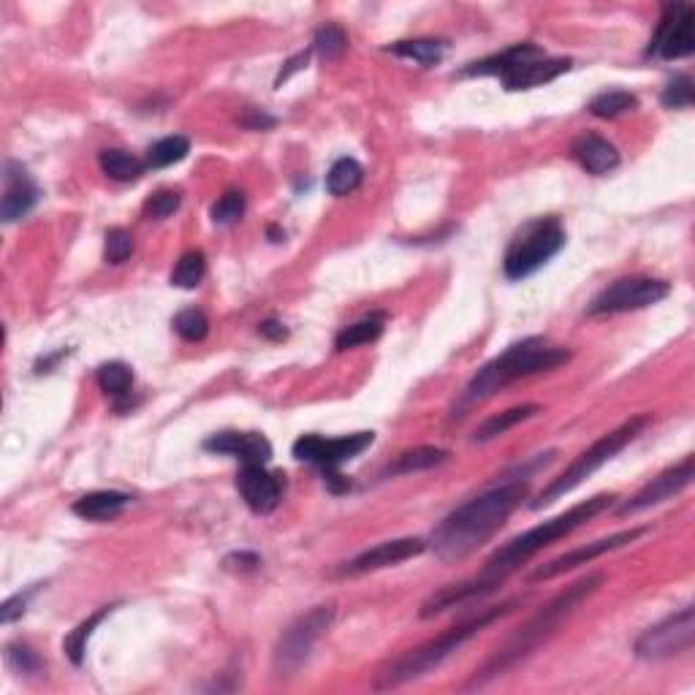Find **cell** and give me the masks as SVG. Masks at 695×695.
Wrapping results in <instances>:
<instances>
[{"mask_svg":"<svg viewBox=\"0 0 695 695\" xmlns=\"http://www.w3.org/2000/svg\"><path fill=\"white\" fill-rule=\"evenodd\" d=\"M660 101H663L666 109H687V106H693V79L687 77V74L674 77L666 85V90H663Z\"/></svg>","mask_w":695,"mask_h":695,"instance_id":"obj_37","label":"cell"},{"mask_svg":"<svg viewBox=\"0 0 695 695\" xmlns=\"http://www.w3.org/2000/svg\"><path fill=\"white\" fill-rule=\"evenodd\" d=\"M571 155L587 174H609L619 166L617 147L598 134H581L571 144Z\"/></svg>","mask_w":695,"mask_h":695,"instance_id":"obj_20","label":"cell"},{"mask_svg":"<svg viewBox=\"0 0 695 695\" xmlns=\"http://www.w3.org/2000/svg\"><path fill=\"white\" fill-rule=\"evenodd\" d=\"M180 204L182 196L177 191H158L144 201V215L153 220H166L180 210Z\"/></svg>","mask_w":695,"mask_h":695,"instance_id":"obj_38","label":"cell"},{"mask_svg":"<svg viewBox=\"0 0 695 695\" xmlns=\"http://www.w3.org/2000/svg\"><path fill=\"white\" fill-rule=\"evenodd\" d=\"M313 49L324 63H334V60H340L348 52V33L340 25L326 22V25L315 30Z\"/></svg>","mask_w":695,"mask_h":695,"instance_id":"obj_32","label":"cell"},{"mask_svg":"<svg viewBox=\"0 0 695 695\" xmlns=\"http://www.w3.org/2000/svg\"><path fill=\"white\" fill-rule=\"evenodd\" d=\"M603 581H606V573H587V576H581L579 581H573L571 587H565L560 595H554L546 606H541V609L535 611L533 617L527 619L522 628H516L514 633L505 638L503 644L492 652V657L486 660L484 666L478 668L476 674H473V679L465 685L467 690L489 685L492 679L508 674L511 668L524 663L527 657L533 655L535 649L541 647L543 641H549V638L557 633V628H560L565 619L571 617L573 611L579 609L584 600L590 598V595H595V592L603 587Z\"/></svg>","mask_w":695,"mask_h":695,"instance_id":"obj_2","label":"cell"},{"mask_svg":"<svg viewBox=\"0 0 695 695\" xmlns=\"http://www.w3.org/2000/svg\"><path fill=\"white\" fill-rule=\"evenodd\" d=\"M204 275H207V258H204V253L201 250H188L177 261V267L172 269V286L191 291V288H196L204 280Z\"/></svg>","mask_w":695,"mask_h":695,"instance_id":"obj_33","label":"cell"},{"mask_svg":"<svg viewBox=\"0 0 695 695\" xmlns=\"http://www.w3.org/2000/svg\"><path fill=\"white\" fill-rule=\"evenodd\" d=\"M383 334V315H367L362 321H353L345 329H340V334L334 337V348L337 351H351V348H359V345L375 343Z\"/></svg>","mask_w":695,"mask_h":695,"instance_id":"obj_26","label":"cell"},{"mask_svg":"<svg viewBox=\"0 0 695 695\" xmlns=\"http://www.w3.org/2000/svg\"><path fill=\"white\" fill-rule=\"evenodd\" d=\"M128 505H131V495L115 492V489H101V492H87L79 497L71 511L87 522H109L123 514Z\"/></svg>","mask_w":695,"mask_h":695,"instance_id":"obj_21","label":"cell"},{"mask_svg":"<svg viewBox=\"0 0 695 695\" xmlns=\"http://www.w3.org/2000/svg\"><path fill=\"white\" fill-rule=\"evenodd\" d=\"M671 294V286L657 277H622L609 288H603L587 307L590 315H622L644 310L663 302Z\"/></svg>","mask_w":695,"mask_h":695,"instance_id":"obj_11","label":"cell"},{"mask_svg":"<svg viewBox=\"0 0 695 695\" xmlns=\"http://www.w3.org/2000/svg\"><path fill=\"white\" fill-rule=\"evenodd\" d=\"M6 660L11 663V668H17V671H22V674H39L41 668H44L41 657L36 655L25 641H14V644H9V647H6Z\"/></svg>","mask_w":695,"mask_h":695,"instance_id":"obj_39","label":"cell"},{"mask_svg":"<svg viewBox=\"0 0 695 695\" xmlns=\"http://www.w3.org/2000/svg\"><path fill=\"white\" fill-rule=\"evenodd\" d=\"M98 386L112 400H128L134 389V372L123 362H106L98 367Z\"/></svg>","mask_w":695,"mask_h":695,"instance_id":"obj_29","label":"cell"},{"mask_svg":"<svg viewBox=\"0 0 695 695\" xmlns=\"http://www.w3.org/2000/svg\"><path fill=\"white\" fill-rule=\"evenodd\" d=\"M565 248V229L557 218H535L516 231L505 250L503 272L508 280H524L546 267Z\"/></svg>","mask_w":695,"mask_h":695,"instance_id":"obj_8","label":"cell"},{"mask_svg":"<svg viewBox=\"0 0 695 695\" xmlns=\"http://www.w3.org/2000/svg\"><path fill=\"white\" fill-rule=\"evenodd\" d=\"M239 123L250 128V131H261V128H272L275 125V117L264 115V112H250L248 117H242Z\"/></svg>","mask_w":695,"mask_h":695,"instance_id":"obj_42","label":"cell"},{"mask_svg":"<svg viewBox=\"0 0 695 695\" xmlns=\"http://www.w3.org/2000/svg\"><path fill=\"white\" fill-rule=\"evenodd\" d=\"M307 58H310V52H302V55H296L294 60H288L286 68H283V71H280V77H277V85H280V82H286V79L291 77L294 71H299V68H305Z\"/></svg>","mask_w":695,"mask_h":695,"instance_id":"obj_44","label":"cell"},{"mask_svg":"<svg viewBox=\"0 0 695 695\" xmlns=\"http://www.w3.org/2000/svg\"><path fill=\"white\" fill-rule=\"evenodd\" d=\"M237 489L253 514H272L280 503L283 486L264 465H245L237 476Z\"/></svg>","mask_w":695,"mask_h":695,"instance_id":"obj_18","label":"cell"},{"mask_svg":"<svg viewBox=\"0 0 695 695\" xmlns=\"http://www.w3.org/2000/svg\"><path fill=\"white\" fill-rule=\"evenodd\" d=\"M541 410H543L541 405H535V402H524V405L503 410V413H497V416H492V419H486L484 424L473 432V440H476V443H486V440L500 438V435H505L508 429H514L516 424H522V421L538 416Z\"/></svg>","mask_w":695,"mask_h":695,"instance_id":"obj_23","label":"cell"},{"mask_svg":"<svg viewBox=\"0 0 695 695\" xmlns=\"http://www.w3.org/2000/svg\"><path fill=\"white\" fill-rule=\"evenodd\" d=\"M98 163H101V172L117 182H136L147 169V163L123 153V150H104L98 155Z\"/></svg>","mask_w":695,"mask_h":695,"instance_id":"obj_28","label":"cell"},{"mask_svg":"<svg viewBox=\"0 0 695 695\" xmlns=\"http://www.w3.org/2000/svg\"><path fill=\"white\" fill-rule=\"evenodd\" d=\"M421 552H427V541L424 538H397V541H383L378 546H372L367 552L356 554L351 562H345L340 573L343 576H362V573L383 571L391 565H400L405 560L419 557Z\"/></svg>","mask_w":695,"mask_h":695,"instance_id":"obj_16","label":"cell"},{"mask_svg":"<svg viewBox=\"0 0 695 695\" xmlns=\"http://www.w3.org/2000/svg\"><path fill=\"white\" fill-rule=\"evenodd\" d=\"M33 592H36V587H30V590H25V592H17L14 598L6 600V603H3V609H0V619L9 625V622H14L17 617H22V614L28 611V600Z\"/></svg>","mask_w":695,"mask_h":695,"instance_id":"obj_40","label":"cell"},{"mask_svg":"<svg viewBox=\"0 0 695 695\" xmlns=\"http://www.w3.org/2000/svg\"><path fill=\"white\" fill-rule=\"evenodd\" d=\"M568 359H571L568 348L552 345L549 340H543V337H527L522 343L508 345L500 356H495L492 362H486L470 378L465 394H462V402H459V410L495 397L497 391H503L505 386L522 381V378H530V375H538V372L557 370Z\"/></svg>","mask_w":695,"mask_h":695,"instance_id":"obj_5","label":"cell"},{"mask_svg":"<svg viewBox=\"0 0 695 695\" xmlns=\"http://www.w3.org/2000/svg\"><path fill=\"white\" fill-rule=\"evenodd\" d=\"M131 253H134V237H131V231L120 229V226L106 231L104 258L109 264H123V261L131 258Z\"/></svg>","mask_w":695,"mask_h":695,"instance_id":"obj_36","label":"cell"},{"mask_svg":"<svg viewBox=\"0 0 695 695\" xmlns=\"http://www.w3.org/2000/svg\"><path fill=\"white\" fill-rule=\"evenodd\" d=\"M617 500V495H595L584 503L573 505L565 514L554 516V519H546L538 527H530L527 533L516 535L511 541L505 543L503 549H497L486 565L481 568V573H476V579L484 584L486 590L495 592L500 584H503L511 573H516L522 568L524 562L535 557L538 552H543L546 546H552L554 541H560L565 535H571L573 530H579L581 524L590 522L598 514H603L606 508H611V503Z\"/></svg>","mask_w":695,"mask_h":695,"instance_id":"obj_3","label":"cell"},{"mask_svg":"<svg viewBox=\"0 0 695 695\" xmlns=\"http://www.w3.org/2000/svg\"><path fill=\"white\" fill-rule=\"evenodd\" d=\"M695 11L690 3H668L663 6L660 22L652 41H649L647 55L660 60H682L690 58L695 52Z\"/></svg>","mask_w":695,"mask_h":695,"instance_id":"obj_12","label":"cell"},{"mask_svg":"<svg viewBox=\"0 0 695 695\" xmlns=\"http://www.w3.org/2000/svg\"><path fill=\"white\" fill-rule=\"evenodd\" d=\"M188 153H191V142H188L185 136H163V139H158L155 144H150L144 163H147L150 169H166V166L180 163Z\"/></svg>","mask_w":695,"mask_h":695,"instance_id":"obj_31","label":"cell"},{"mask_svg":"<svg viewBox=\"0 0 695 695\" xmlns=\"http://www.w3.org/2000/svg\"><path fill=\"white\" fill-rule=\"evenodd\" d=\"M641 535H647V527H630V530L614 533V535H609V538H598V541L584 543V546L573 549V552H565V554H560V557H554V560L538 565V568L530 573V581L557 579V576L573 571V568L590 565L592 560H598V557H603V554L617 552V549L628 546V543H636Z\"/></svg>","mask_w":695,"mask_h":695,"instance_id":"obj_14","label":"cell"},{"mask_svg":"<svg viewBox=\"0 0 695 695\" xmlns=\"http://www.w3.org/2000/svg\"><path fill=\"white\" fill-rule=\"evenodd\" d=\"M39 196V185L33 182L28 169L17 161H6V166H3V199H0L3 223L25 218L39 204Z\"/></svg>","mask_w":695,"mask_h":695,"instance_id":"obj_17","label":"cell"},{"mask_svg":"<svg viewBox=\"0 0 695 695\" xmlns=\"http://www.w3.org/2000/svg\"><path fill=\"white\" fill-rule=\"evenodd\" d=\"M386 52L397 55V58L413 60V63L429 68V66H438L440 60H443V55H446V41H440V39L397 41V44L386 47Z\"/></svg>","mask_w":695,"mask_h":695,"instance_id":"obj_24","label":"cell"},{"mask_svg":"<svg viewBox=\"0 0 695 695\" xmlns=\"http://www.w3.org/2000/svg\"><path fill=\"white\" fill-rule=\"evenodd\" d=\"M172 326L174 332L180 334L182 340H188V343H201L210 334V318L201 313V310H196V307L180 310V313L174 315Z\"/></svg>","mask_w":695,"mask_h":695,"instance_id":"obj_34","label":"cell"},{"mask_svg":"<svg viewBox=\"0 0 695 695\" xmlns=\"http://www.w3.org/2000/svg\"><path fill=\"white\" fill-rule=\"evenodd\" d=\"M112 611H115V606H104V609L96 611V614H90L85 622H79L77 628L63 638V652H66V657L74 663V666H82V663H85L87 641H90V636H93V630H96L98 625L112 614Z\"/></svg>","mask_w":695,"mask_h":695,"instance_id":"obj_25","label":"cell"},{"mask_svg":"<svg viewBox=\"0 0 695 695\" xmlns=\"http://www.w3.org/2000/svg\"><path fill=\"white\" fill-rule=\"evenodd\" d=\"M522 603L524 598L505 600L500 606L478 611V614H473V617L465 619V622H459L454 628L443 630L438 638H432L427 644H421V647L410 649V652H405V655L397 657V660H391L389 666L375 676L372 687H375V690H394V687H402L408 685V682H416L421 676H427L429 671L443 666L457 649L465 647L470 638H476L481 630L489 628L497 619L508 617V614H511L516 606H522Z\"/></svg>","mask_w":695,"mask_h":695,"instance_id":"obj_4","label":"cell"},{"mask_svg":"<svg viewBox=\"0 0 695 695\" xmlns=\"http://www.w3.org/2000/svg\"><path fill=\"white\" fill-rule=\"evenodd\" d=\"M204 448L239 459L242 465H267L272 459V443L258 432H218L204 440Z\"/></svg>","mask_w":695,"mask_h":695,"instance_id":"obj_19","label":"cell"},{"mask_svg":"<svg viewBox=\"0 0 695 695\" xmlns=\"http://www.w3.org/2000/svg\"><path fill=\"white\" fill-rule=\"evenodd\" d=\"M695 478V457H685L679 465L668 467L666 473H660L657 478H652L647 486H641L636 495L625 500L619 505V516H633L647 511L652 505H660L676 497L679 492H685L687 486L693 484Z\"/></svg>","mask_w":695,"mask_h":695,"instance_id":"obj_15","label":"cell"},{"mask_svg":"<svg viewBox=\"0 0 695 695\" xmlns=\"http://www.w3.org/2000/svg\"><path fill=\"white\" fill-rule=\"evenodd\" d=\"M530 481H503L484 495L454 508L429 535V549L443 562H462L476 554L527 500Z\"/></svg>","mask_w":695,"mask_h":695,"instance_id":"obj_1","label":"cell"},{"mask_svg":"<svg viewBox=\"0 0 695 695\" xmlns=\"http://www.w3.org/2000/svg\"><path fill=\"white\" fill-rule=\"evenodd\" d=\"M695 638V611L687 609L676 611L671 617L660 619L657 625L647 628L633 644V652L641 660L649 663H660V660H671L676 655H685L693 649Z\"/></svg>","mask_w":695,"mask_h":695,"instance_id":"obj_10","label":"cell"},{"mask_svg":"<svg viewBox=\"0 0 695 695\" xmlns=\"http://www.w3.org/2000/svg\"><path fill=\"white\" fill-rule=\"evenodd\" d=\"M334 619V606L326 603V606H315L302 617H296L291 625H288L280 638H277L275 652H272V674L277 679H288L294 676L299 668L305 666L310 655H313V647L318 644V638L324 636L326 630L332 628Z\"/></svg>","mask_w":695,"mask_h":695,"instance_id":"obj_9","label":"cell"},{"mask_svg":"<svg viewBox=\"0 0 695 695\" xmlns=\"http://www.w3.org/2000/svg\"><path fill=\"white\" fill-rule=\"evenodd\" d=\"M226 562H239V565H234L231 571H253V568H258V565H261L258 554H250V552L231 554V557H226Z\"/></svg>","mask_w":695,"mask_h":695,"instance_id":"obj_43","label":"cell"},{"mask_svg":"<svg viewBox=\"0 0 695 695\" xmlns=\"http://www.w3.org/2000/svg\"><path fill=\"white\" fill-rule=\"evenodd\" d=\"M258 332H261V337L272 340V343H280V340H286L288 337L286 324H280V321H275V318H269V321H264V324H258Z\"/></svg>","mask_w":695,"mask_h":695,"instance_id":"obj_41","label":"cell"},{"mask_svg":"<svg viewBox=\"0 0 695 695\" xmlns=\"http://www.w3.org/2000/svg\"><path fill=\"white\" fill-rule=\"evenodd\" d=\"M212 223L215 226H231L245 215V193L226 191L215 204H212Z\"/></svg>","mask_w":695,"mask_h":695,"instance_id":"obj_35","label":"cell"},{"mask_svg":"<svg viewBox=\"0 0 695 695\" xmlns=\"http://www.w3.org/2000/svg\"><path fill=\"white\" fill-rule=\"evenodd\" d=\"M364 180V169L362 163L356 158H340V161L332 163V169L326 174V191L343 199L348 193H353Z\"/></svg>","mask_w":695,"mask_h":695,"instance_id":"obj_27","label":"cell"},{"mask_svg":"<svg viewBox=\"0 0 695 695\" xmlns=\"http://www.w3.org/2000/svg\"><path fill=\"white\" fill-rule=\"evenodd\" d=\"M647 424H649V416L647 413H641V416H633V419L622 421L617 429H611L609 435H603L600 440H595L587 451H581L579 457L573 459L571 465L562 470L560 476L552 478L549 484L543 486V492L535 497L533 503H530V508H543V505L554 503V500H560L562 495L573 492V489H576L579 484H584L595 470H600L606 462H611V459L617 457L622 448H628L630 443H633V440L647 429Z\"/></svg>","mask_w":695,"mask_h":695,"instance_id":"obj_7","label":"cell"},{"mask_svg":"<svg viewBox=\"0 0 695 695\" xmlns=\"http://www.w3.org/2000/svg\"><path fill=\"white\" fill-rule=\"evenodd\" d=\"M638 106V96L628 93V90H606V93H598V96L590 101L592 115L600 117V120H617V117L628 115Z\"/></svg>","mask_w":695,"mask_h":695,"instance_id":"obj_30","label":"cell"},{"mask_svg":"<svg viewBox=\"0 0 695 695\" xmlns=\"http://www.w3.org/2000/svg\"><path fill=\"white\" fill-rule=\"evenodd\" d=\"M568 58H546L538 44H516L505 49L500 55L478 60L470 68H465L467 77H497L503 82L505 90H533L546 82H554L562 74L571 71Z\"/></svg>","mask_w":695,"mask_h":695,"instance_id":"obj_6","label":"cell"},{"mask_svg":"<svg viewBox=\"0 0 695 695\" xmlns=\"http://www.w3.org/2000/svg\"><path fill=\"white\" fill-rule=\"evenodd\" d=\"M375 443V432H356L343 438H321V435H305L294 443V457L299 462L321 467L324 476L340 473L343 462H351L362 454L364 448Z\"/></svg>","mask_w":695,"mask_h":695,"instance_id":"obj_13","label":"cell"},{"mask_svg":"<svg viewBox=\"0 0 695 695\" xmlns=\"http://www.w3.org/2000/svg\"><path fill=\"white\" fill-rule=\"evenodd\" d=\"M448 454L446 448H438V446H419V448H410V451H402L400 457L394 459L386 470H383V476H408V473H419V470H429V467H438L443 465V462H448Z\"/></svg>","mask_w":695,"mask_h":695,"instance_id":"obj_22","label":"cell"}]
</instances>
